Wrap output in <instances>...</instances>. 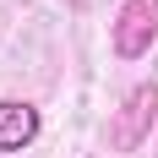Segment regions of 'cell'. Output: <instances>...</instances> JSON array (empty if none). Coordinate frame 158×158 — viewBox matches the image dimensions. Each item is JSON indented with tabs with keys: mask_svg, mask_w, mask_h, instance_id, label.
<instances>
[{
	"mask_svg": "<svg viewBox=\"0 0 158 158\" xmlns=\"http://www.w3.org/2000/svg\"><path fill=\"white\" fill-rule=\"evenodd\" d=\"M153 120H158V82H142V87H131L126 104L114 109L109 147H114V153H136V147L153 136Z\"/></svg>",
	"mask_w": 158,
	"mask_h": 158,
	"instance_id": "cell-1",
	"label": "cell"
},
{
	"mask_svg": "<svg viewBox=\"0 0 158 158\" xmlns=\"http://www.w3.org/2000/svg\"><path fill=\"white\" fill-rule=\"evenodd\" d=\"M158 38V0H126L114 16V55L120 60H142Z\"/></svg>",
	"mask_w": 158,
	"mask_h": 158,
	"instance_id": "cell-2",
	"label": "cell"
},
{
	"mask_svg": "<svg viewBox=\"0 0 158 158\" xmlns=\"http://www.w3.org/2000/svg\"><path fill=\"white\" fill-rule=\"evenodd\" d=\"M38 109H33L27 98H0V153H22V147H33V136H38Z\"/></svg>",
	"mask_w": 158,
	"mask_h": 158,
	"instance_id": "cell-3",
	"label": "cell"
}]
</instances>
